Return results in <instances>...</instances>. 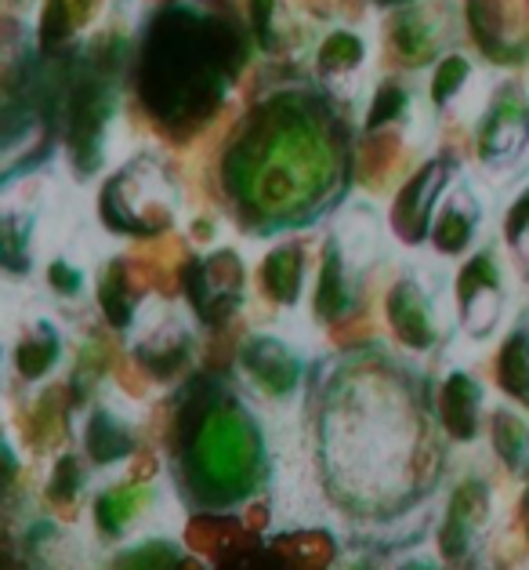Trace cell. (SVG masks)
I'll return each mask as SVG.
<instances>
[{
  "mask_svg": "<svg viewBox=\"0 0 529 570\" xmlns=\"http://www.w3.org/2000/svg\"><path fill=\"white\" fill-rule=\"evenodd\" d=\"M221 175L247 229L305 226L338 197L345 178L338 120L305 91L272 95L243 120Z\"/></svg>",
  "mask_w": 529,
  "mask_h": 570,
  "instance_id": "obj_1",
  "label": "cell"
},
{
  "mask_svg": "<svg viewBox=\"0 0 529 570\" xmlns=\"http://www.w3.org/2000/svg\"><path fill=\"white\" fill-rule=\"evenodd\" d=\"M323 451L345 491L392 498L410 480V400L381 374H356L338 389L323 419Z\"/></svg>",
  "mask_w": 529,
  "mask_h": 570,
  "instance_id": "obj_2",
  "label": "cell"
},
{
  "mask_svg": "<svg viewBox=\"0 0 529 570\" xmlns=\"http://www.w3.org/2000/svg\"><path fill=\"white\" fill-rule=\"evenodd\" d=\"M240 45L226 22L178 4L149 26L142 45V99L163 124L207 117L229 91Z\"/></svg>",
  "mask_w": 529,
  "mask_h": 570,
  "instance_id": "obj_3",
  "label": "cell"
},
{
  "mask_svg": "<svg viewBox=\"0 0 529 570\" xmlns=\"http://www.w3.org/2000/svg\"><path fill=\"white\" fill-rule=\"evenodd\" d=\"M113 62L109 51L94 48L88 59L80 62L73 85L66 88V138H69V157L80 175H94L109 157L113 146V124L120 109Z\"/></svg>",
  "mask_w": 529,
  "mask_h": 570,
  "instance_id": "obj_4",
  "label": "cell"
},
{
  "mask_svg": "<svg viewBox=\"0 0 529 570\" xmlns=\"http://www.w3.org/2000/svg\"><path fill=\"white\" fill-rule=\"evenodd\" d=\"M381 255V226L367 207H352L338 229L327 236L323 262L316 276V313L323 320H333L356 305L363 273Z\"/></svg>",
  "mask_w": 529,
  "mask_h": 570,
  "instance_id": "obj_5",
  "label": "cell"
},
{
  "mask_svg": "<svg viewBox=\"0 0 529 570\" xmlns=\"http://www.w3.org/2000/svg\"><path fill=\"white\" fill-rule=\"evenodd\" d=\"M178 215V189L152 157H134L106 183L102 218L106 226L134 236L167 229Z\"/></svg>",
  "mask_w": 529,
  "mask_h": 570,
  "instance_id": "obj_6",
  "label": "cell"
},
{
  "mask_svg": "<svg viewBox=\"0 0 529 570\" xmlns=\"http://www.w3.org/2000/svg\"><path fill=\"white\" fill-rule=\"evenodd\" d=\"M254 425H250L247 414L236 407H221L203 422L192 462H197L200 476H207L211 491H236L254 465Z\"/></svg>",
  "mask_w": 529,
  "mask_h": 570,
  "instance_id": "obj_7",
  "label": "cell"
},
{
  "mask_svg": "<svg viewBox=\"0 0 529 570\" xmlns=\"http://www.w3.org/2000/svg\"><path fill=\"white\" fill-rule=\"evenodd\" d=\"M457 309L447 305V291L431 273H402V281L388 291V320L396 335L410 350H428L450 331Z\"/></svg>",
  "mask_w": 529,
  "mask_h": 570,
  "instance_id": "obj_8",
  "label": "cell"
},
{
  "mask_svg": "<svg viewBox=\"0 0 529 570\" xmlns=\"http://www.w3.org/2000/svg\"><path fill=\"white\" fill-rule=\"evenodd\" d=\"M479 160L490 171L515 168L529 153V95L519 85H505L482 106L476 131Z\"/></svg>",
  "mask_w": 529,
  "mask_h": 570,
  "instance_id": "obj_9",
  "label": "cell"
},
{
  "mask_svg": "<svg viewBox=\"0 0 529 570\" xmlns=\"http://www.w3.org/2000/svg\"><path fill=\"white\" fill-rule=\"evenodd\" d=\"M453 309L468 338H486L497 331L500 316L508 309V284H505V269H500V258L490 247L471 255L468 266L457 273Z\"/></svg>",
  "mask_w": 529,
  "mask_h": 570,
  "instance_id": "obj_10",
  "label": "cell"
},
{
  "mask_svg": "<svg viewBox=\"0 0 529 570\" xmlns=\"http://www.w3.org/2000/svg\"><path fill=\"white\" fill-rule=\"evenodd\" d=\"M468 19L486 55L500 62L529 55V0H468Z\"/></svg>",
  "mask_w": 529,
  "mask_h": 570,
  "instance_id": "obj_11",
  "label": "cell"
},
{
  "mask_svg": "<svg viewBox=\"0 0 529 570\" xmlns=\"http://www.w3.org/2000/svg\"><path fill=\"white\" fill-rule=\"evenodd\" d=\"M482 200L476 186L461 178L447 189V197L439 200L436 215H431V226H428V240L436 247L439 255H465L471 252V244L479 240V229H482Z\"/></svg>",
  "mask_w": 529,
  "mask_h": 570,
  "instance_id": "obj_12",
  "label": "cell"
},
{
  "mask_svg": "<svg viewBox=\"0 0 529 570\" xmlns=\"http://www.w3.org/2000/svg\"><path fill=\"white\" fill-rule=\"evenodd\" d=\"M453 175H457V164L431 160L402 186L396 200V218H392V226L402 240H421V236H428L431 215H436L439 200L447 197V189L453 186Z\"/></svg>",
  "mask_w": 529,
  "mask_h": 570,
  "instance_id": "obj_13",
  "label": "cell"
},
{
  "mask_svg": "<svg viewBox=\"0 0 529 570\" xmlns=\"http://www.w3.org/2000/svg\"><path fill=\"white\" fill-rule=\"evenodd\" d=\"M240 364L247 371L250 385H254L264 400L287 403L290 396H295L301 364H298V353L290 350V342L276 338V335H258L243 350Z\"/></svg>",
  "mask_w": 529,
  "mask_h": 570,
  "instance_id": "obj_14",
  "label": "cell"
},
{
  "mask_svg": "<svg viewBox=\"0 0 529 570\" xmlns=\"http://www.w3.org/2000/svg\"><path fill=\"white\" fill-rule=\"evenodd\" d=\"M370 69V48L356 30H333L316 51V73L319 80L341 99H356Z\"/></svg>",
  "mask_w": 529,
  "mask_h": 570,
  "instance_id": "obj_15",
  "label": "cell"
},
{
  "mask_svg": "<svg viewBox=\"0 0 529 570\" xmlns=\"http://www.w3.org/2000/svg\"><path fill=\"white\" fill-rule=\"evenodd\" d=\"M189 295L197 298L200 313L218 316L236 309L243 298V262L232 252H211L189 269Z\"/></svg>",
  "mask_w": 529,
  "mask_h": 570,
  "instance_id": "obj_16",
  "label": "cell"
},
{
  "mask_svg": "<svg viewBox=\"0 0 529 570\" xmlns=\"http://www.w3.org/2000/svg\"><path fill=\"white\" fill-rule=\"evenodd\" d=\"M392 48L402 62L421 66L442 48V26L428 8H402L392 22Z\"/></svg>",
  "mask_w": 529,
  "mask_h": 570,
  "instance_id": "obj_17",
  "label": "cell"
},
{
  "mask_svg": "<svg viewBox=\"0 0 529 570\" xmlns=\"http://www.w3.org/2000/svg\"><path fill=\"white\" fill-rule=\"evenodd\" d=\"M264 295L280 305H295L305 287V244H280L261 262Z\"/></svg>",
  "mask_w": 529,
  "mask_h": 570,
  "instance_id": "obj_18",
  "label": "cell"
},
{
  "mask_svg": "<svg viewBox=\"0 0 529 570\" xmlns=\"http://www.w3.org/2000/svg\"><path fill=\"white\" fill-rule=\"evenodd\" d=\"M476 66H471L468 55H442L436 62V73H431V106L436 109H461L468 99V91L476 88Z\"/></svg>",
  "mask_w": 529,
  "mask_h": 570,
  "instance_id": "obj_19",
  "label": "cell"
},
{
  "mask_svg": "<svg viewBox=\"0 0 529 570\" xmlns=\"http://www.w3.org/2000/svg\"><path fill=\"white\" fill-rule=\"evenodd\" d=\"M88 284H91V273L88 266L80 262V255L73 252H59L48 262V287L54 298L62 302H80L88 295Z\"/></svg>",
  "mask_w": 529,
  "mask_h": 570,
  "instance_id": "obj_20",
  "label": "cell"
},
{
  "mask_svg": "<svg viewBox=\"0 0 529 570\" xmlns=\"http://www.w3.org/2000/svg\"><path fill=\"white\" fill-rule=\"evenodd\" d=\"M505 244L529 281V183L515 193L505 212Z\"/></svg>",
  "mask_w": 529,
  "mask_h": 570,
  "instance_id": "obj_21",
  "label": "cell"
},
{
  "mask_svg": "<svg viewBox=\"0 0 529 570\" xmlns=\"http://www.w3.org/2000/svg\"><path fill=\"white\" fill-rule=\"evenodd\" d=\"M410 91L402 85H381L378 95H373L370 117H367V131H385L388 124H402L410 120L413 106H410Z\"/></svg>",
  "mask_w": 529,
  "mask_h": 570,
  "instance_id": "obj_22",
  "label": "cell"
},
{
  "mask_svg": "<svg viewBox=\"0 0 529 570\" xmlns=\"http://www.w3.org/2000/svg\"><path fill=\"white\" fill-rule=\"evenodd\" d=\"M250 11H254V30L264 48H280V37L287 30V16H283V0H250Z\"/></svg>",
  "mask_w": 529,
  "mask_h": 570,
  "instance_id": "obj_23",
  "label": "cell"
}]
</instances>
